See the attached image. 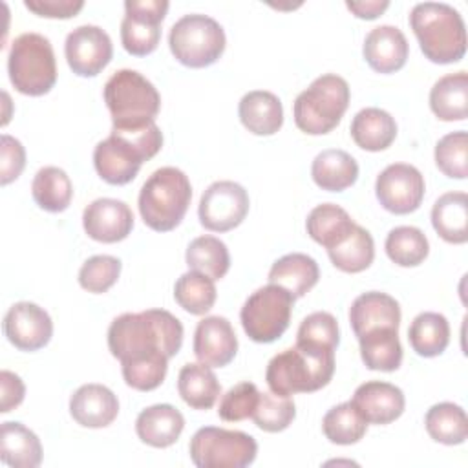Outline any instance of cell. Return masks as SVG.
Here are the masks:
<instances>
[{
    "mask_svg": "<svg viewBox=\"0 0 468 468\" xmlns=\"http://www.w3.org/2000/svg\"><path fill=\"white\" fill-rule=\"evenodd\" d=\"M322 430H324V435L333 444L347 446V444L358 442L366 435L367 422L358 413L355 404L351 400H347V402L333 406L324 415Z\"/></svg>",
    "mask_w": 468,
    "mask_h": 468,
    "instance_id": "f35d334b",
    "label": "cell"
},
{
    "mask_svg": "<svg viewBox=\"0 0 468 468\" xmlns=\"http://www.w3.org/2000/svg\"><path fill=\"white\" fill-rule=\"evenodd\" d=\"M9 80L16 91L40 97L57 82V62L51 42L40 33L18 35L7 58Z\"/></svg>",
    "mask_w": 468,
    "mask_h": 468,
    "instance_id": "52a82bcc",
    "label": "cell"
},
{
    "mask_svg": "<svg viewBox=\"0 0 468 468\" xmlns=\"http://www.w3.org/2000/svg\"><path fill=\"white\" fill-rule=\"evenodd\" d=\"M327 254L336 269L355 274L366 271L373 263L375 243L364 227L355 225L342 243L327 249Z\"/></svg>",
    "mask_w": 468,
    "mask_h": 468,
    "instance_id": "8d00e7d4",
    "label": "cell"
},
{
    "mask_svg": "<svg viewBox=\"0 0 468 468\" xmlns=\"http://www.w3.org/2000/svg\"><path fill=\"white\" fill-rule=\"evenodd\" d=\"M430 108L441 121H464L468 115L466 71L441 77L430 91Z\"/></svg>",
    "mask_w": 468,
    "mask_h": 468,
    "instance_id": "4dcf8cb0",
    "label": "cell"
},
{
    "mask_svg": "<svg viewBox=\"0 0 468 468\" xmlns=\"http://www.w3.org/2000/svg\"><path fill=\"white\" fill-rule=\"evenodd\" d=\"M241 124L254 135H274L283 124L280 99L265 90H254L241 97L238 106Z\"/></svg>",
    "mask_w": 468,
    "mask_h": 468,
    "instance_id": "cb8c5ba5",
    "label": "cell"
},
{
    "mask_svg": "<svg viewBox=\"0 0 468 468\" xmlns=\"http://www.w3.org/2000/svg\"><path fill=\"white\" fill-rule=\"evenodd\" d=\"M35 203L46 212H62L69 207L73 186L68 174L58 166L40 168L31 183Z\"/></svg>",
    "mask_w": 468,
    "mask_h": 468,
    "instance_id": "d590c367",
    "label": "cell"
},
{
    "mask_svg": "<svg viewBox=\"0 0 468 468\" xmlns=\"http://www.w3.org/2000/svg\"><path fill=\"white\" fill-rule=\"evenodd\" d=\"M435 165L452 179L468 176V133L464 130L446 133L435 144Z\"/></svg>",
    "mask_w": 468,
    "mask_h": 468,
    "instance_id": "ee69618b",
    "label": "cell"
},
{
    "mask_svg": "<svg viewBox=\"0 0 468 468\" xmlns=\"http://www.w3.org/2000/svg\"><path fill=\"white\" fill-rule=\"evenodd\" d=\"M24 5L38 16L46 18H71L82 7V0H26Z\"/></svg>",
    "mask_w": 468,
    "mask_h": 468,
    "instance_id": "681fc988",
    "label": "cell"
},
{
    "mask_svg": "<svg viewBox=\"0 0 468 468\" xmlns=\"http://www.w3.org/2000/svg\"><path fill=\"white\" fill-rule=\"evenodd\" d=\"M4 333L16 349L37 351L51 340L53 322L40 305L16 302L4 316Z\"/></svg>",
    "mask_w": 468,
    "mask_h": 468,
    "instance_id": "9a60e30c",
    "label": "cell"
},
{
    "mask_svg": "<svg viewBox=\"0 0 468 468\" xmlns=\"http://www.w3.org/2000/svg\"><path fill=\"white\" fill-rule=\"evenodd\" d=\"M68 66L79 77L99 75L113 57V46L110 35L99 26H79L68 37L64 44Z\"/></svg>",
    "mask_w": 468,
    "mask_h": 468,
    "instance_id": "5bb4252c",
    "label": "cell"
},
{
    "mask_svg": "<svg viewBox=\"0 0 468 468\" xmlns=\"http://www.w3.org/2000/svg\"><path fill=\"white\" fill-rule=\"evenodd\" d=\"M313 181L327 192H342L355 185L358 165L355 157L338 148L322 150L311 165Z\"/></svg>",
    "mask_w": 468,
    "mask_h": 468,
    "instance_id": "4316f807",
    "label": "cell"
},
{
    "mask_svg": "<svg viewBox=\"0 0 468 468\" xmlns=\"http://www.w3.org/2000/svg\"><path fill=\"white\" fill-rule=\"evenodd\" d=\"M260 391L252 382H239L232 386L219 400L218 415L227 422H239L252 417Z\"/></svg>",
    "mask_w": 468,
    "mask_h": 468,
    "instance_id": "7dc6e473",
    "label": "cell"
},
{
    "mask_svg": "<svg viewBox=\"0 0 468 468\" xmlns=\"http://www.w3.org/2000/svg\"><path fill=\"white\" fill-rule=\"evenodd\" d=\"M355 225L356 223L351 216L335 203H322L314 207L305 219L307 234L325 249L342 243Z\"/></svg>",
    "mask_w": 468,
    "mask_h": 468,
    "instance_id": "1f68e13d",
    "label": "cell"
},
{
    "mask_svg": "<svg viewBox=\"0 0 468 468\" xmlns=\"http://www.w3.org/2000/svg\"><path fill=\"white\" fill-rule=\"evenodd\" d=\"M351 137L362 150L380 152L391 146L397 137V122L395 119L380 108L369 106L360 110L349 126Z\"/></svg>",
    "mask_w": 468,
    "mask_h": 468,
    "instance_id": "484cf974",
    "label": "cell"
},
{
    "mask_svg": "<svg viewBox=\"0 0 468 468\" xmlns=\"http://www.w3.org/2000/svg\"><path fill=\"white\" fill-rule=\"evenodd\" d=\"M177 391L190 408L210 410L221 395V386L210 366L190 362L177 375Z\"/></svg>",
    "mask_w": 468,
    "mask_h": 468,
    "instance_id": "f1b7e54d",
    "label": "cell"
},
{
    "mask_svg": "<svg viewBox=\"0 0 468 468\" xmlns=\"http://www.w3.org/2000/svg\"><path fill=\"white\" fill-rule=\"evenodd\" d=\"M346 7L358 18H366V20H373L378 15H382L388 7L389 2H378V0H366V2H346Z\"/></svg>",
    "mask_w": 468,
    "mask_h": 468,
    "instance_id": "816d5d0a",
    "label": "cell"
},
{
    "mask_svg": "<svg viewBox=\"0 0 468 468\" xmlns=\"http://www.w3.org/2000/svg\"><path fill=\"white\" fill-rule=\"evenodd\" d=\"M188 450L197 468H245L254 463L258 442L245 431L205 426L192 435Z\"/></svg>",
    "mask_w": 468,
    "mask_h": 468,
    "instance_id": "9c48e42d",
    "label": "cell"
},
{
    "mask_svg": "<svg viewBox=\"0 0 468 468\" xmlns=\"http://www.w3.org/2000/svg\"><path fill=\"white\" fill-rule=\"evenodd\" d=\"M104 102L113 128H135L155 121L161 95L139 71L119 69L104 84Z\"/></svg>",
    "mask_w": 468,
    "mask_h": 468,
    "instance_id": "5b68a950",
    "label": "cell"
},
{
    "mask_svg": "<svg viewBox=\"0 0 468 468\" xmlns=\"http://www.w3.org/2000/svg\"><path fill=\"white\" fill-rule=\"evenodd\" d=\"M0 386H2L0 411L9 413L11 410H15L16 406L22 404L24 395H26V386L18 375H15L13 371H7V369H2V373H0Z\"/></svg>",
    "mask_w": 468,
    "mask_h": 468,
    "instance_id": "f907efd6",
    "label": "cell"
},
{
    "mask_svg": "<svg viewBox=\"0 0 468 468\" xmlns=\"http://www.w3.org/2000/svg\"><path fill=\"white\" fill-rule=\"evenodd\" d=\"M121 274V260L108 254L91 256L79 271V283L88 292H106Z\"/></svg>",
    "mask_w": 468,
    "mask_h": 468,
    "instance_id": "bcb514c9",
    "label": "cell"
},
{
    "mask_svg": "<svg viewBox=\"0 0 468 468\" xmlns=\"http://www.w3.org/2000/svg\"><path fill=\"white\" fill-rule=\"evenodd\" d=\"M121 22L122 48L135 57L155 51L161 40V24L168 11L166 0H126Z\"/></svg>",
    "mask_w": 468,
    "mask_h": 468,
    "instance_id": "8fae6325",
    "label": "cell"
},
{
    "mask_svg": "<svg viewBox=\"0 0 468 468\" xmlns=\"http://www.w3.org/2000/svg\"><path fill=\"white\" fill-rule=\"evenodd\" d=\"M69 413L84 428H106L119 413V400L102 384H84L71 395Z\"/></svg>",
    "mask_w": 468,
    "mask_h": 468,
    "instance_id": "44dd1931",
    "label": "cell"
},
{
    "mask_svg": "<svg viewBox=\"0 0 468 468\" xmlns=\"http://www.w3.org/2000/svg\"><path fill=\"white\" fill-rule=\"evenodd\" d=\"M364 58L378 73L399 71L408 58V40L395 26H377L364 40Z\"/></svg>",
    "mask_w": 468,
    "mask_h": 468,
    "instance_id": "7402d4cb",
    "label": "cell"
},
{
    "mask_svg": "<svg viewBox=\"0 0 468 468\" xmlns=\"http://www.w3.org/2000/svg\"><path fill=\"white\" fill-rule=\"evenodd\" d=\"M183 344V324L165 309L117 316L108 329L110 353L122 364L154 355L176 356Z\"/></svg>",
    "mask_w": 468,
    "mask_h": 468,
    "instance_id": "6da1fadb",
    "label": "cell"
},
{
    "mask_svg": "<svg viewBox=\"0 0 468 468\" xmlns=\"http://www.w3.org/2000/svg\"><path fill=\"white\" fill-rule=\"evenodd\" d=\"M367 424H389L397 420L406 406L400 388L382 380H369L355 389L351 399Z\"/></svg>",
    "mask_w": 468,
    "mask_h": 468,
    "instance_id": "d6986e66",
    "label": "cell"
},
{
    "mask_svg": "<svg viewBox=\"0 0 468 468\" xmlns=\"http://www.w3.org/2000/svg\"><path fill=\"white\" fill-rule=\"evenodd\" d=\"M124 382L137 391H152L161 386L168 369V356L154 355L121 364Z\"/></svg>",
    "mask_w": 468,
    "mask_h": 468,
    "instance_id": "f6af8a7d",
    "label": "cell"
},
{
    "mask_svg": "<svg viewBox=\"0 0 468 468\" xmlns=\"http://www.w3.org/2000/svg\"><path fill=\"white\" fill-rule=\"evenodd\" d=\"M238 338L225 316L203 318L194 333V355L210 367H223L236 356Z\"/></svg>",
    "mask_w": 468,
    "mask_h": 468,
    "instance_id": "ac0fdd59",
    "label": "cell"
},
{
    "mask_svg": "<svg viewBox=\"0 0 468 468\" xmlns=\"http://www.w3.org/2000/svg\"><path fill=\"white\" fill-rule=\"evenodd\" d=\"M185 428L183 413L172 404H154L144 408L135 419L137 437L154 448L172 446Z\"/></svg>",
    "mask_w": 468,
    "mask_h": 468,
    "instance_id": "603a6c76",
    "label": "cell"
},
{
    "mask_svg": "<svg viewBox=\"0 0 468 468\" xmlns=\"http://www.w3.org/2000/svg\"><path fill=\"white\" fill-rule=\"evenodd\" d=\"M431 225L448 243L468 241V196L464 192L442 194L431 208Z\"/></svg>",
    "mask_w": 468,
    "mask_h": 468,
    "instance_id": "83f0119b",
    "label": "cell"
},
{
    "mask_svg": "<svg viewBox=\"0 0 468 468\" xmlns=\"http://www.w3.org/2000/svg\"><path fill=\"white\" fill-rule=\"evenodd\" d=\"M144 155L122 137L110 133L93 150V165L101 179L110 185H126L135 179Z\"/></svg>",
    "mask_w": 468,
    "mask_h": 468,
    "instance_id": "e0dca14e",
    "label": "cell"
},
{
    "mask_svg": "<svg viewBox=\"0 0 468 468\" xmlns=\"http://www.w3.org/2000/svg\"><path fill=\"white\" fill-rule=\"evenodd\" d=\"M430 252L428 238L417 227L402 225L389 230L386 238V254L388 258L400 267H417L420 265Z\"/></svg>",
    "mask_w": 468,
    "mask_h": 468,
    "instance_id": "ab89813d",
    "label": "cell"
},
{
    "mask_svg": "<svg viewBox=\"0 0 468 468\" xmlns=\"http://www.w3.org/2000/svg\"><path fill=\"white\" fill-rule=\"evenodd\" d=\"M192 199V186L183 170L157 168L141 186L139 212L152 230L168 232L185 218Z\"/></svg>",
    "mask_w": 468,
    "mask_h": 468,
    "instance_id": "277c9868",
    "label": "cell"
},
{
    "mask_svg": "<svg viewBox=\"0 0 468 468\" xmlns=\"http://www.w3.org/2000/svg\"><path fill=\"white\" fill-rule=\"evenodd\" d=\"M190 271L201 272L212 280H221L230 267L227 245L214 236H199L190 241L185 254Z\"/></svg>",
    "mask_w": 468,
    "mask_h": 468,
    "instance_id": "74e56055",
    "label": "cell"
},
{
    "mask_svg": "<svg viewBox=\"0 0 468 468\" xmlns=\"http://www.w3.org/2000/svg\"><path fill=\"white\" fill-rule=\"evenodd\" d=\"M349 106V84L335 73L314 79L292 106L296 126L309 135H324L335 130Z\"/></svg>",
    "mask_w": 468,
    "mask_h": 468,
    "instance_id": "8992f818",
    "label": "cell"
},
{
    "mask_svg": "<svg viewBox=\"0 0 468 468\" xmlns=\"http://www.w3.org/2000/svg\"><path fill=\"white\" fill-rule=\"evenodd\" d=\"M225 31L212 16L192 13L181 16L168 35V46L177 62L186 68H207L225 51Z\"/></svg>",
    "mask_w": 468,
    "mask_h": 468,
    "instance_id": "ba28073f",
    "label": "cell"
},
{
    "mask_svg": "<svg viewBox=\"0 0 468 468\" xmlns=\"http://www.w3.org/2000/svg\"><path fill=\"white\" fill-rule=\"evenodd\" d=\"M249 212V194L234 181L212 183L199 199V221L207 230L227 232L236 229Z\"/></svg>",
    "mask_w": 468,
    "mask_h": 468,
    "instance_id": "7c38bea8",
    "label": "cell"
},
{
    "mask_svg": "<svg viewBox=\"0 0 468 468\" xmlns=\"http://www.w3.org/2000/svg\"><path fill=\"white\" fill-rule=\"evenodd\" d=\"M86 234L101 243H117L128 238L133 229V214L124 201L99 197L82 212Z\"/></svg>",
    "mask_w": 468,
    "mask_h": 468,
    "instance_id": "2e32d148",
    "label": "cell"
},
{
    "mask_svg": "<svg viewBox=\"0 0 468 468\" xmlns=\"http://www.w3.org/2000/svg\"><path fill=\"white\" fill-rule=\"evenodd\" d=\"M408 340L419 356H439L450 344V324L441 313H420L408 329Z\"/></svg>",
    "mask_w": 468,
    "mask_h": 468,
    "instance_id": "d6a6232c",
    "label": "cell"
},
{
    "mask_svg": "<svg viewBox=\"0 0 468 468\" xmlns=\"http://www.w3.org/2000/svg\"><path fill=\"white\" fill-rule=\"evenodd\" d=\"M428 435L441 444H463L468 437L466 411L453 402L433 404L424 417Z\"/></svg>",
    "mask_w": 468,
    "mask_h": 468,
    "instance_id": "836d02e7",
    "label": "cell"
},
{
    "mask_svg": "<svg viewBox=\"0 0 468 468\" xmlns=\"http://www.w3.org/2000/svg\"><path fill=\"white\" fill-rule=\"evenodd\" d=\"M0 183L9 185L22 174L26 166V150L18 139L7 133L0 137Z\"/></svg>",
    "mask_w": 468,
    "mask_h": 468,
    "instance_id": "c3c4849f",
    "label": "cell"
},
{
    "mask_svg": "<svg viewBox=\"0 0 468 468\" xmlns=\"http://www.w3.org/2000/svg\"><path fill=\"white\" fill-rule=\"evenodd\" d=\"M410 26L424 57L435 64L459 62L466 53L461 13L444 2H420L410 13Z\"/></svg>",
    "mask_w": 468,
    "mask_h": 468,
    "instance_id": "7a4b0ae2",
    "label": "cell"
},
{
    "mask_svg": "<svg viewBox=\"0 0 468 468\" xmlns=\"http://www.w3.org/2000/svg\"><path fill=\"white\" fill-rule=\"evenodd\" d=\"M335 373V351L296 346L274 355L265 371L272 393L291 397L325 388Z\"/></svg>",
    "mask_w": 468,
    "mask_h": 468,
    "instance_id": "3957f363",
    "label": "cell"
},
{
    "mask_svg": "<svg viewBox=\"0 0 468 468\" xmlns=\"http://www.w3.org/2000/svg\"><path fill=\"white\" fill-rule=\"evenodd\" d=\"M360 356L367 369L395 371L402 362L399 329H380L358 338Z\"/></svg>",
    "mask_w": 468,
    "mask_h": 468,
    "instance_id": "e575fe53",
    "label": "cell"
},
{
    "mask_svg": "<svg viewBox=\"0 0 468 468\" xmlns=\"http://www.w3.org/2000/svg\"><path fill=\"white\" fill-rule=\"evenodd\" d=\"M340 342L338 322L331 313L316 311L305 316L296 333V346L335 351Z\"/></svg>",
    "mask_w": 468,
    "mask_h": 468,
    "instance_id": "b9f144b4",
    "label": "cell"
},
{
    "mask_svg": "<svg viewBox=\"0 0 468 468\" xmlns=\"http://www.w3.org/2000/svg\"><path fill=\"white\" fill-rule=\"evenodd\" d=\"M0 457L13 468H37L42 463L38 437L22 422H2Z\"/></svg>",
    "mask_w": 468,
    "mask_h": 468,
    "instance_id": "f546056e",
    "label": "cell"
},
{
    "mask_svg": "<svg viewBox=\"0 0 468 468\" xmlns=\"http://www.w3.org/2000/svg\"><path fill=\"white\" fill-rule=\"evenodd\" d=\"M296 417V408L291 397H282L276 393H261L252 413L254 424L269 433H278L289 428Z\"/></svg>",
    "mask_w": 468,
    "mask_h": 468,
    "instance_id": "7bdbcfd3",
    "label": "cell"
},
{
    "mask_svg": "<svg viewBox=\"0 0 468 468\" xmlns=\"http://www.w3.org/2000/svg\"><path fill=\"white\" fill-rule=\"evenodd\" d=\"M375 194L388 212L410 214L422 203L424 177L413 165L393 163L378 174Z\"/></svg>",
    "mask_w": 468,
    "mask_h": 468,
    "instance_id": "4fadbf2b",
    "label": "cell"
},
{
    "mask_svg": "<svg viewBox=\"0 0 468 468\" xmlns=\"http://www.w3.org/2000/svg\"><path fill=\"white\" fill-rule=\"evenodd\" d=\"M294 300L291 292L274 283L256 289L239 313L247 336L258 344L278 340L289 327Z\"/></svg>",
    "mask_w": 468,
    "mask_h": 468,
    "instance_id": "30bf717a",
    "label": "cell"
},
{
    "mask_svg": "<svg viewBox=\"0 0 468 468\" xmlns=\"http://www.w3.org/2000/svg\"><path fill=\"white\" fill-rule=\"evenodd\" d=\"M216 296L218 291L214 280L196 271L181 274L174 285L176 302L190 314L208 313L216 302Z\"/></svg>",
    "mask_w": 468,
    "mask_h": 468,
    "instance_id": "60d3db41",
    "label": "cell"
},
{
    "mask_svg": "<svg viewBox=\"0 0 468 468\" xmlns=\"http://www.w3.org/2000/svg\"><path fill=\"white\" fill-rule=\"evenodd\" d=\"M349 322L356 338L380 329H399L400 325L399 302L386 292H378V291L362 292L353 300L349 307Z\"/></svg>",
    "mask_w": 468,
    "mask_h": 468,
    "instance_id": "ffe728a7",
    "label": "cell"
},
{
    "mask_svg": "<svg viewBox=\"0 0 468 468\" xmlns=\"http://www.w3.org/2000/svg\"><path fill=\"white\" fill-rule=\"evenodd\" d=\"M320 278L318 263L303 254V252H291L276 260L269 271V283L283 287L294 298L305 296Z\"/></svg>",
    "mask_w": 468,
    "mask_h": 468,
    "instance_id": "d4e9b609",
    "label": "cell"
}]
</instances>
